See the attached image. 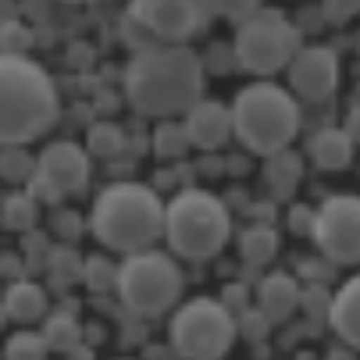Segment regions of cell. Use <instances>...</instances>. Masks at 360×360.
<instances>
[{"instance_id": "cell-6", "label": "cell", "mask_w": 360, "mask_h": 360, "mask_svg": "<svg viewBox=\"0 0 360 360\" xmlns=\"http://www.w3.org/2000/svg\"><path fill=\"white\" fill-rule=\"evenodd\" d=\"M182 268L175 264V253L165 250H136L125 253L118 264V285L115 292L122 296L125 311L139 318H158L179 303L182 296Z\"/></svg>"}, {"instance_id": "cell-29", "label": "cell", "mask_w": 360, "mask_h": 360, "mask_svg": "<svg viewBox=\"0 0 360 360\" xmlns=\"http://www.w3.org/2000/svg\"><path fill=\"white\" fill-rule=\"evenodd\" d=\"M32 32L22 22H4L0 25V54H29Z\"/></svg>"}, {"instance_id": "cell-13", "label": "cell", "mask_w": 360, "mask_h": 360, "mask_svg": "<svg viewBox=\"0 0 360 360\" xmlns=\"http://www.w3.org/2000/svg\"><path fill=\"white\" fill-rule=\"evenodd\" d=\"M182 125H186L193 146H200V150H218V146H225L229 136H236L232 108L218 104V100H196L186 111Z\"/></svg>"}, {"instance_id": "cell-36", "label": "cell", "mask_w": 360, "mask_h": 360, "mask_svg": "<svg viewBox=\"0 0 360 360\" xmlns=\"http://www.w3.org/2000/svg\"><path fill=\"white\" fill-rule=\"evenodd\" d=\"M8 321H11V314H8V307H4V303H0V328H4Z\"/></svg>"}, {"instance_id": "cell-32", "label": "cell", "mask_w": 360, "mask_h": 360, "mask_svg": "<svg viewBox=\"0 0 360 360\" xmlns=\"http://www.w3.org/2000/svg\"><path fill=\"white\" fill-rule=\"evenodd\" d=\"M203 68L207 72H232L239 68V58H236V46H211L207 50V58H203Z\"/></svg>"}, {"instance_id": "cell-35", "label": "cell", "mask_w": 360, "mask_h": 360, "mask_svg": "<svg viewBox=\"0 0 360 360\" xmlns=\"http://www.w3.org/2000/svg\"><path fill=\"white\" fill-rule=\"evenodd\" d=\"M349 136H353V143L360 146V104L356 108H349V115H346V125H342Z\"/></svg>"}, {"instance_id": "cell-21", "label": "cell", "mask_w": 360, "mask_h": 360, "mask_svg": "<svg viewBox=\"0 0 360 360\" xmlns=\"http://www.w3.org/2000/svg\"><path fill=\"white\" fill-rule=\"evenodd\" d=\"M0 179L4 182H25V186L36 179V158L22 143L0 146Z\"/></svg>"}, {"instance_id": "cell-27", "label": "cell", "mask_w": 360, "mask_h": 360, "mask_svg": "<svg viewBox=\"0 0 360 360\" xmlns=\"http://www.w3.org/2000/svg\"><path fill=\"white\" fill-rule=\"evenodd\" d=\"M82 278L93 292H108L118 285V268L108 261V257H86V264H82Z\"/></svg>"}, {"instance_id": "cell-16", "label": "cell", "mask_w": 360, "mask_h": 360, "mask_svg": "<svg viewBox=\"0 0 360 360\" xmlns=\"http://www.w3.org/2000/svg\"><path fill=\"white\" fill-rule=\"evenodd\" d=\"M328 328L353 349H360V275L346 278L339 285V292L332 296V314H328Z\"/></svg>"}, {"instance_id": "cell-20", "label": "cell", "mask_w": 360, "mask_h": 360, "mask_svg": "<svg viewBox=\"0 0 360 360\" xmlns=\"http://www.w3.org/2000/svg\"><path fill=\"white\" fill-rule=\"evenodd\" d=\"M43 335H46L50 349L68 353V356H89V349H82V328H79V321L72 314H65V311L43 318Z\"/></svg>"}, {"instance_id": "cell-1", "label": "cell", "mask_w": 360, "mask_h": 360, "mask_svg": "<svg viewBox=\"0 0 360 360\" xmlns=\"http://www.w3.org/2000/svg\"><path fill=\"white\" fill-rule=\"evenodd\" d=\"M203 58L186 43H150L125 68V100L136 115L175 118L203 100Z\"/></svg>"}, {"instance_id": "cell-12", "label": "cell", "mask_w": 360, "mask_h": 360, "mask_svg": "<svg viewBox=\"0 0 360 360\" xmlns=\"http://www.w3.org/2000/svg\"><path fill=\"white\" fill-rule=\"evenodd\" d=\"M289 89L296 100L307 104H325V100L339 89V54L332 46H300L296 58L289 61Z\"/></svg>"}, {"instance_id": "cell-8", "label": "cell", "mask_w": 360, "mask_h": 360, "mask_svg": "<svg viewBox=\"0 0 360 360\" xmlns=\"http://www.w3.org/2000/svg\"><path fill=\"white\" fill-rule=\"evenodd\" d=\"M236 58L239 68H246L257 79H268L282 68H289V61L300 50V29L278 15V11H253L250 18L236 22Z\"/></svg>"}, {"instance_id": "cell-7", "label": "cell", "mask_w": 360, "mask_h": 360, "mask_svg": "<svg viewBox=\"0 0 360 360\" xmlns=\"http://www.w3.org/2000/svg\"><path fill=\"white\" fill-rule=\"evenodd\" d=\"M236 335H239L236 314L221 300L211 296H196L182 303L168 328L172 353L186 360H218L236 346Z\"/></svg>"}, {"instance_id": "cell-24", "label": "cell", "mask_w": 360, "mask_h": 360, "mask_svg": "<svg viewBox=\"0 0 360 360\" xmlns=\"http://www.w3.org/2000/svg\"><path fill=\"white\" fill-rule=\"evenodd\" d=\"M122 146H125V136H122V129L111 125V122L93 125L89 136H86V150L93 153V158H118Z\"/></svg>"}, {"instance_id": "cell-28", "label": "cell", "mask_w": 360, "mask_h": 360, "mask_svg": "<svg viewBox=\"0 0 360 360\" xmlns=\"http://www.w3.org/2000/svg\"><path fill=\"white\" fill-rule=\"evenodd\" d=\"M0 218H4V225H8V229L25 232V229L36 221V200H32V196H25V193L8 196V200H4V211H0Z\"/></svg>"}, {"instance_id": "cell-15", "label": "cell", "mask_w": 360, "mask_h": 360, "mask_svg": "<svg viewBox=\"0 0 360 360\" xmlns=\"http://www.w3.org/2000/svg\"><path fill=\"white\" fill-rule=\"evenodd\" d=\"M353 150H356L353 136L346 129L328 125V129H318L311 136V143H307V158H311V165L321 168V172H342V168L353 165Z\"/></svg>"}, {"instance_id": "cell-25", "label": "cell", "mask_w": 360, "mask_h": 360, "mask_svg": "<svg viewBox=\"0 0 360 360\" xmlns=\"http://www.w3.org/2000/svg\"><path fill=\"white\" fill-rule=\"evenodd\" d=\"M46 349H50V342H46L43 332L22 328V332H15V335L8 339L4 356H11V360H39V356H46Z\"/></svg>"}, {"instance_id": "cell-19", "label": "cell", "mask_w": 360, "mask_h": 360, "mask_svg": "<svg viewBox=\"0 0 360 360\" xmlns=\"http://www.w3.org/2000/svg\"><path fill=\"white\" fill-rule=\"evenodd\" d=\"M300 179H303V161H300V153H292L289 146L264 158V182H268V189L275 196H292Z\"/></svg>"}, {"instance_id": "cell-22", "label": "cell", "mask_w": 360, "mask_h": 360, "mask_svg": "<svg viewBox=\"0 0 360 360\" xmlns=\"http://www.w3.org/2000/svg\"><path fill=\"white\" fill-rule=\"evenodd\" d=\"M193 146V139H189V132H186V125L179 122H165L158 132H153V153H158L161 161H179L182 153Z\"/></svg>"}, {"instance_id": "cell-14", "label": "cell", "mask_w": 360, "mask_h": 360, "mask_svg": "<svg viewBox=\"0 0 360 360\" xmlns=\"http://www.w3.org/2000/svg\"><path fill=\"white\" fill-rule=\"evenodd\" d=\"M300 300H303V285L285 271H271V275L261 278V285H257V307H261L275 325H285L300 311Z\"/></svg>"}, {"instance_id": "cell-10", "label": "cell", "mask_w": 360, "mask_h": 360, "mask_svg": "<svg viewBox=\"0 0 360 360\" xmlns=\"http://www.w3.org/2000/svg\"><path fill=\"white\" fill-rule=\"evenodd\" d=\"M29 186L50 203L82 193L89 186V153L68 139L43 146V153L36 158V179Z\"/></svg>"}, {"instance_id": "cell-18", "label": "cell", "mask_w": 360, "mask_h": 360, "mask_svg": "<svg viewBox=\"0 0 360 360\" xmlns=\"http://www.w3.org/2000/svg\"><path fill=\"white\" fill-rule=\"evenodd\" d=\"M239 253H243V261L253 264V268H264L275 261V253H278V229L268 225V221H253L239 232Z\"/></svg>"}, {"instance_id": "cell-17", "label": "cell", "mask_w": 360, "mask_h": 360, "mask_svg": "<svg viewBox=\"0 0 360 360\" xmlns=\"http://www.w3.org/2000/svg\"><path fill=\"white\" fill-rule=\"evenodd\" d=\"M4 307H8V314L11 321L18 325H36L46 318V292L36 285V282H11L4 289Z\"/></svg>"}, {"instance_id": "cell-23", "label": "cell", "mask_w": 360, "mask_h": 360, "mask_svg": "<svg viewBox=\"0 0 360 360\" xmlns=\"http://www.w3.org/2000/svg\"><path fill=\"white\" fill-rule=\"evenodd\" d=\"M332 296H335V292H328L325 285H307V289H303L300 307H303V314L311 318V332H325V328H328Z\"/></svg>"}, {"instance_id": "cell-30", "label": "cell", "mask_w": 360, "mask_h": 360, "mask_svg": "<svg viewBox=\"0 0 360 360\" xmlns=\"http://www.w3.org/2000/svg\"><path fill=\"white\" fill-rule=\"evenodd\" d=\"M236 321H239V335H246V339H264L268 328L275 325L261 307H246L243 314H236Z\"/></svg>"}, {"instance_id": "cell-5", "label": "cell", "mask_w": 360, "mask_h": 360, "mask_svg": "<svg viewBox=\"0 0 360 360\" xmlns=\"http://www.w3.org/2000/svg\"><path fill=\"white\" fill-rule=\"evenodd\" d=\"M232 239V214L207 189H179L165 207V243L182 261H211Z\"/></svg>"}, {"instance_id": "cell-9", "label": "cell", "mask_w": 360, "mask_h": 360, "mask_svg": "<svg viewBox=\"0 0 360 360\" xmlns=\"http://www.w3.org/2000/svg\"><path fill=\"white\" fill-rule=\"evenodd\" d=\"M314 243L332 264H360V196L335 193L314 214Z\"/></svg>"}, {"instance_id": "cell-37", "label": "cell", "mask_w": 360, "mask_h": 360, "mask_svg": "<svg viewBox=\"0 0 360 360\" xmlns=\"http://www.w3.org/2000/svg\"><path fill=\"white\" fill-rule=\"evenodd\" d=\"M72 4H89V0H72Z\"/></svg>"}, {"instance_id": "cell-11", "label": "cell", "mask_w": 360, "mask_h": 360, "mask_svg": "<svg viewBox=\"0 0 360 360\" xmlns=\"http://www.w3.org/2000/svg\"><path fill=\"white\" fill-rule=\"evenodd\" d=\"M132 18L153 39L186 43L203 29L207 11H203L196 0H132Z\"/></svg>"}, {"instance_id": "cell-3", "label": "cell", "mask_w": 360, "mask_h": 360, "mask_svg": "<svg viewBox=\"0 0 360 360\" xmlns=\"http://www.w3.org/2000/svg\"><path fill=\"white\" fill-rule=\"evenodd\" d=\"M89 229L111 253H136L150 250L165 236V203L150 186L139 182H115L96 196Z\"/></svg>"}, {"instance_id": "cell-34", "label": "cell", "mask_w": 360, "mask_h": 360, "mask_svg": "<svg viewBox=\"0 0 360 360\" xmlns=\"http://www.w3.org/2000/svg\"><path fill=\"white\" fill-rule=\"evenodd\" d=\"M325 11L332 22H346V18L360 15V0H325Z\"/></svg>"}, {"instance_id": "cell-2", "label": "cell", "mask_w": 360, "mask_h": 360, "mask_svg": "<svg viewBox=\"0 0 360 360\" xmlns=\"http://www.w3.org/2000/svg\"><path fill=\"white\" fill-rule=\"evenodd\" d=\"M58 86L29 54H0V146H29L58 122Z\"/></svg>"}, {"instance_id": "cell-31", "label": "cell", "mask_w": 360, "mask_h": 360, "mask_svg": "<svg viewBox=\"0 0 360 360\" xmlns=\"http://www.w3.org/2000/svg\"><path fill=\"white\" fill-rule=\"evenodd\" d=\"M50 275H54V278H61V282H72V278H79V275H82V268H79V257H75L68 246L54 250V253H50Z\"/></svg>"}, {"instance_id": "cell-33", "label": "cell", "mask_w": 360, "mask_h": 360, "mask_svg": "<svg viewBox=\"0 0 360 360\" xmlns=\"http://www.w3.org/2000/svg\"><path fill=\"white\" fill-rule=\"evenodd\" d=\"M314 214H318V211H307L303 203H296V207L289 211V232H296V236H314Z\"/></svg>"}, {"instance_id": "cell-4", "label": "cell", "mask_w": 360, "mask_h": 360, "mask_svg": "<svg viewBox=\"0 0 360 360\" xmlns=\"http://www.w3.org/2000/svg\"><path fill=\"white\" fill-rule=\"evenodd\" d=\"M232 125L243 150L268 158L275 150H285L300 132V104L296 93L261 79L232 100Z\"/></svg>"}, {"instance_id": "cell-26", "label": "cell", "mask_w": 360, "mask_h": 360, "mask_svg": "<svg viewBox=\"0 0 360 360\" xmlns=\"http://www.w3.org/2000/svg\"><path fill=\"white\" fill-rule=\"evenodd\" d=\"M207 11V18H229V22H243L253 11H261V0H196Z\"/></svg>"}]
</instances>
